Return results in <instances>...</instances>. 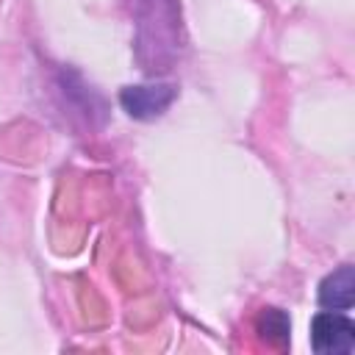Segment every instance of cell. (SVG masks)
<instances>
[{"label": "cell", "instance_id": "6da1fadb", "mask_svg": "<svg viewBox=\"0 0 355 355\" xmlns=\"http://www.w3.org/2000/svg\"><path fill=\"white\" fill-rule=\"evenodd\" d=\"M311 347L319 355H349L355 349V322L344 311H319L311 319Z\"/></svg>", "mask_w": 355, "mask_h": 355}, {"label": "cell", "instance_id": "7a4b0ae2", "mask_svg": "<svg viewBox=\"0 0 355 355\" xmlns=\"http://www.w3.org/2000/svg\"><path fill=\"white\" fill-rule=\"evenodd\" d=\"M175 100H178L175 83H136V86H125L119 92L122 111L139 122H150V119L164 116Z\"/></svg>", "mask_w": 355, "mask_h": 355}, {"label": "cell", "instance_id": "3957f363", "mask_svg": "<svg viewBox=\"0 0 355 355\" xmlns=\"http://www.w3.org/2000/svg\"><path fill=\"white\" fill-rule=\"evenodd\" d=\"M319 305L324 311H349L355 302V269L352 263H341L319 283Z\"/></svg>", "mask_w": 355, "mask_h": 355}, {"label": "cell", "instance_id": "277c9868", "mask_svg": "<svg viewBox=\"0 0 355 355\" xmlns=\"http://www.w3.org/2000/svg\"><path fill=\"white\" fill-rule=\"evenodd\" d=\"M58 89H61L64 100H67L78 114L89 116V122H92L94 114H100V116L105 114L103 97H100L92 86H86L83 78H80L75 69H61V75H58Z\"/></svg>", "mask_w": 355, "mask_h": 355}, {"label": "cell", "instance_id": "5b68a950", "mask_svg": "<svg viewBox=\"0 0 355 355\" xmlns=\"http://www.w3.org/2000/svg\"><path fill=\"white\" fill-rule=\"evenodd\" d=\"M255 333L269 347H288V341H291V319H288L286 311L266 305L255 316Z\"/></svg>", "mask_w": 355, "mask_h": 355}]
</instances>
